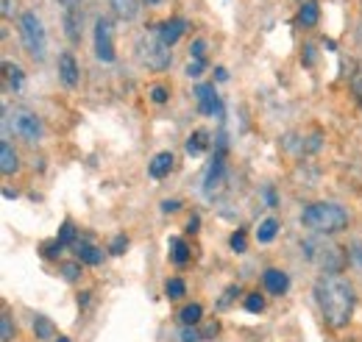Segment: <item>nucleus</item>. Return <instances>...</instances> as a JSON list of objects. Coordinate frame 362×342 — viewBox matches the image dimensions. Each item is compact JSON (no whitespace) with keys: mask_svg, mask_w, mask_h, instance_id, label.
Returning <instances> with one entry per match:
<instances>
[{"mask_svg":"<svg viewBox=\"0 0 362 342\" xmlns=\"http://www.w3.org/2000/svg\"><path fill=\"white\" fill-rule=\"evenodd\" d=\"M204 70H206V61H201V59H192V61H189V67H187V76H189V78H198Z\"/></svg>","mask_w":362,"mask_h":342,"instance_id":"f704fd0d","label":"nucleus"},{"mask_svg":"<svg viewBox=\"0 0 362 342\" xmlns=\"http://www.w3.org/2000/svg\"><path fill=\"white\" fill-rule=\"evenodd\" d=\"M95 56L103 64H112L115 61V37H112V23L106 17H98L95 20Z\"/></svg>","mask_w":362,"mask_h":342,"instance_id":"0eeeda50","label":"nucleus"},{"mask_svg":"<svg viewBox=\"0 0 362 342\" xmlns=\"http://www.w3.org/2000/svg\"><path fill=\"white\" fill-rule=\"evenodd\" d=\"M59 342H70V340H67V337H59Z\"/></svg>","mask_w":362,"mask_h":342,"instance_id":"c03bdc74","label":"nucleus"},{"mask_svg":"<svg viewBox=\"0 0 362 342\" xmlns=\"http://www.w3.org/2000/svg\"><path fill=\"white\" fill-rule=\"evenodd\" d=\"M165 293H168V298L170 300L184 298V295H187V284H184L181 278H170V281H168V287H165Z\"/></svg>","mask_w":362,"mask_h":342,"instance_id":"a878e982","label":"nucleus"},{"mask_svg":"<svg viewBox=\"0 0 362 342\" xmlns=\"http://www.w3.org/2000/svg\"><path fill=\"white\" fill-rule=\"evenodd\" d=\"M73 251H76V256L81 264H92V267H98L100 261H103V251L98 248V245H92L87 240H78L76 245H73Z\"/></svg>","mask_w":362,"mask_h":342,"instance_id":"4468645a","label":"nucleus"},{"mask_svg":"<svg viewBox=\"0 0 362 342\" xmlns=\"http://www.w3.org/2000/svg\"><path fill=\"white\" fill-rule=\"evenodd\" d=\"M14 8H11V0H3V17H11Z\"/></svg>","mask_w":362,"mask_h":342,"instance_id":"a19ab883","label":"nucleus"},{"mask_svg":"<svg viewBox=\"0 0 362 342\" xmlns=\"http://www.w3.org/2000/svg\"><path fill=\"white\" fill-rule=\"evenodd\" d=\"M34 334L40 337V340H50L53 334H56V329H53V323L47 320V317H34Z\"/></svg>","mask_w":362,"mask_h":342,"instance_id":"393cba45","label":"nucleus"},{"mask_svg":"<svg viewBox=\"0 0 362 342\" xmlns=\"http://www.w3.org/2000/svg\"><path fill=\"white\" fill-rule=\"evenodd\" d=\"M20 40H23V47L28 50L31 59L42 61L47 53V34H45V25L42 20L34 14V11H25L20 17Z\"/></svg>","mask_w":362,"mask_h":342,"instance_id":"39448f33","label":"nucleus"},{"mask_svg":"<svg viewBox=\"0 0 362 342\" xmlns=\"http://www.w3.org/2000/svg\"><path fill=\"white\" fill-rule=\"evenodd\" d=\"M78 76H81V70H78L76 56L73 53H62L59 56V78H62V84L73 89V86H78Z\"/></svg>","mask_w":362,"mask_h":342,"instance_id":"9d476101","label":"nucleus"},{"mask_svg":"<svg viewBox=\"0 0 362 342\" xmlns=\"http://www.w3.org/2000/svg\"><path fill=\"white\" fill-rule=\"evenodd\" d=\"M0 340H3V342L14 340V326H11L8 312H3V317H0Z\"/></svg>","mask_w":362,"mask_h":342,"instance_id":"c85d7f7f","label":"nucleus"},{"mask_svg":"<svg viewBox=\"0 0 362 342\" xmlns=\"http://www.w3.org/2000/svg\"><path fill=\"white\" fill-rule=\"evenodd\" d=\"M349 259H351V261H357V264L362 267V245H351V251H349Z\"/></svg>","mask_w":362,"mask_h":342,"instance_id":"58836bf2","label":"nucleus"},{"mask_svg":"<svg viewBox=\"0 0 362 342\" xmlns=\"http://www.w3.org/2000/svg\"><path fill=\"white\" fill-rule=\"evenodd\" d=\"M301 225L313 234H337L349 225V212L340 206V204H310L304 212H301Z\"/></svg>","mask_w":362,"mask_h":342,"instance_id":"f03ea898","label":"nucleus"},{"mask_svg":"<svg viewBox=\"0 0 362 342\" xmlns=\"http://www.w3.org/2000/svg\"><path fill=\"white\" fill-rule=\"evenodd\" d=\"M317 20H320V6H317L315 0H307L301 6V11H298V23L307 25V28H313V25H317Z\"/></svg>","mask_w":362,"mask_h":342,"instance_id":"6ab92c4d","label":"nucleus"},{"mask_svg":"<svg viewBox=\"0 0 362 342\" xmlns=\"http://www.w3.org/2000/svg\"><path fill=\"white\" fill-rule=\"evenodd\" d=\"M109 6L123 23H132L139 17V0H109Z\"/></svg>","mask_w":362,"mask_h":342,"instance_id":"dca6fc26","label":"nucleus"},{"mask_svg":"<svg viewBox=\"0 0 362 342\" xmlns=\"http://www.w3.org/2000/svg\"><path fill=\"white\" fill-rule=\"evenodd\" d=\"M62 251H64V245H62L59 240H50V242H45V245H42V256H45V259H56Z\"/></svg>","mask_w":362,"mask_h":342,"instance_id":"7c9ffc66","label":"nucleus"},{"mask_svg":"<svg viewBox=\"0 0 362 342\" xmlns=\"http://www.w3.org/2000/svg\"><path fill=\"white\" fill-rule=\"evenodd\" d=\"M168 251H170V261L173 264H187L189 261V248H187V242L179 240V237H173L168 242Z\"/></svg>","mask_w":362,"mask_h":342,"instance_id":"412c9836","label":"nucleus"},{"mask_svg":"<svg viewBox=\"0 0 362 342\" xmlns=\"http://www.w3.org/2000/svg\"><path fill=\"white\" fill-rule=\"evenodd\" d=\"M195 98H198V112L212 117L221 114V98L215 92V84H198L195 86Z\"/></svg>","mask_w":362,"mask_h":342,"instance_id":"6e6552de","label":"nucleus"},{"mask_svg":"<svg viewBox=\"0 0 362 342\" xmlns=\"http://www.w3.org/2000/svg\"><path fill=\"white\" fill-rule=\"evenodd\" d=\"M234 295H240V287H228L226 293H223V298H221V303H218V309H228Z\"/></svg>","mask_w":362,"mask_h":342,"instance_id":"c9c22d12","label":"nucleus"},{"mask_svg":"<svg viewBox=\"0 0 362 342\" xmlns=\"http://www.w3.org/2000/svg\"><path fill=\"white\" fill-rule=\"evenodd\" d=\"M228 245H231V251H234V254H245V251H248L245 231H234V234H231V240H228Z\"/></svg>","mask_w":362,"mask_h":342,"instance_id":"cd10ccee","label":"nucleus"},{"mask_svg":"<svg viewBox=\"0 0 362 342\" xmlns=\"http://www.w3.org/2000/svg\"><path fill=\"white\" fill-rule=\"evenodd\" d=\"M215 78H218V81H228V73L223 67H218V70H215Z\"/></svg>","mask_w":362,"mask_h":342,"instance_id":"79ce46f5","label":"nucleus"},{"mask_svg":"<svg viewBox=\"0 0 362 342\" xmlns=\"http://www.w3.org/2000/svg\"><path fill=\"white\" fill-rule=\"evenodd\" d=\"M201 317H204V306H201V303H187V306L179 312L181 326H198Z\"/></svg>","mask_w":362,"mask_h":342,"instance_id":"aec40b11","label":"nucleus"},{"mask_svg":"<svg viewBox=\"0 0 362 342\" xmlns=\"http://www.w3.org/2000/svg\"><path fill=\"white\" fill-rule=\"evenodd\" d=\"M56 240H59L62 245H70V248H73V245L78 242V237H76V225H73L70 220H64L62 228H59V234H56Z\"/></svg>","mask_w":362,"mask_h":342,"instance_id":"b1692460","label":"nucleus"},{"mask_svg":"<svg viewBox=\"0 0 362 342\" xmlns=\"http://www.w3.org/2000/svg\"><path fill=\"white\" fill-rule=\"evenodd\" d=\"M156 31H159V37H162L165 42L173 47V45L184 37V31H187V20H184V17H170V20H162V23L156 25Z\"/></svg>","mask_w":362,"mask_h":342,"instance_id":"1a4fd4ad","label":"nucleus"},{"mask_svg":"<svg viewBox=\"0 0 362 342\" xmlns=\"http://www.w3.org/2000/svg\"><path fill=\"white\" fill-rule=\"evenodd\" d=\"M168 98H170V92H168V86H162V84H156V86H151V100L153 103H168Z\"/></svg>","mask_w":362,"mask_h":342,"instance_id":"2f4dec72","label":"nucleus"},{"mask_svg":"<svg viewBox=\"0 0 362 342\" xmlns=\"http://www.w3.org/2000/svg\"><path fill=\"white\" fill-rule=\"evenodd\" d=\"M59 3H62L64 8H76V6H78V0H59Z\"/></svg>","mask_w":362,"mask_h":342,"instance_id":"37998d69","label":"nucleus"},{"mask_svg":"<svg viewBox=\"0 0 362 342\" xmlns=\"http://www.w3.org/2000/svg\"><path fill=\"white\" fill-rule=\"evenodd\" d=\"M351 89H354V95L360 98V103H362V70H357V76L351 78Z\"/></svg>","mask_w":362,"mask_h":342,"instance_id":"4c0bfd02","label":"nucleus"},{"mask_svg":"<svg viewBox=\"0 0 362 342\" xmlns=\"http://www.w3.org/2000/svg\"><path fill=\"white\" fill-rule=\"evenodd\" d=\"M173 153L170 151H162V153H156L153 159H151V165H148V175L151 178H156V181H162L165 175H170V170H173Z\"/></svg>","mask_w":362,"mask_h":342,"instance_id":"f8f14e48","label":"nucleus"},{"mask_svg":"<svg viewBox=\"0 0 362 342\" xmlns=\"http://www.w3.org/2000/svg\"><path fill=\"white\" fill-rule=\"evenodd\" d=\"M181 342H201V334L192 326H184L181 329Z\"/></svg>","mask_w":362,"mask_h":342,"instance_id":"e433bc0d","label":"nucleus"},{"mask_svg":"<svg viewBox=\"0 0 362 342\" xmlns=\"http://www.w3.org/2000/svg\"><path fill=\"white\" fill-rule=\"evenodd\" d=\"M223 151L212 159V167H209V172H206V181H204V195L206 198H215V192H218V187L223 184Z\"/></svg>","mask_w":362,"mask_h":342,"instance_id":"9b49d317","label":"nucleus"},{"mask_svg":"<svg viewBox=\"0 0 362 342\" xmlns=\"http://www.w3.org/2000/svg\"><path fill=\"white\" fill-rule=\"evenodd\" d=\"M206 139H209V134H206L204 129L192 131V134L187 136V142H184V151H187L189 156H201V153L206 151V145H209Z\"/></svg>","mask_w":362,"mask_h":342,"instance_id":"f3484780","label":"nucleus"},{"mask_svg":"<svg viewBox=\"0 0 362 342\" xmlns=\"http://www.w3.org/2000/svg\"><path fill=\"white\" fill-rule=\"evenodd\" d=\"M262 281H265V290H268L271 295H284V293H287V287H290L287 273H284V270H276V267L265 270Z\"/></svg>","mask_w":362,"mask_h":342,"instance_id":"ddd939ff","label":"nucleus"},{"mask_svg":"<svg viewBox=\"0 0 362 342\" xmlns=\"http://www.w3.org/2000/svg\"><path fill=\"white\" fill-rule=\"evenodd\" d=\"M245 309H248L251 314H259V312L265 309V298H262L259 293H251V295H245Z\"/></svg>","mask_w":362,"mask_h":342,"instance_id":"c756f323","label":"nucleus"},{"mask_svg":"<svg viewBox=\"0 0 362 342\" xmlns=\"http://www.w3.org/2000/svg\"><path fill=\"white\" fill-rule=\"evenodd\" d=\"M179 209H181L179 201H165V204H162V212L165 214H173V212H179Z\"/></svg>","mask_w":362,"mask_h":342,"instance_id":"ea45409f","label":"nucleus"},{"mask_svg":"<svg viewBox=\"0 0 362 342\" xmlns=\"http://www.w3.org/2000/svg\"><path fill=\"white\" fill-rule=\"evenodd\" d=\"M59 273L67 278V281H78L81 278V261H67L59 267Z\"/></svg>","mask_w":362,"mask_h":342,"instance_id":"bb28decb","label":"nucleus"},{"mask_svg":"<svg viewBox=\"0 0 362 342\" xmlns=\"http://www.w3.org/2000/svg\"><path fill=\"white\" fill-rule=\"evenodd\" d=\"M151 3H159V0H151Z\"/></svg>","mask_w":362,"mask_h":342,"instance_id":"a18cd8bd","label":"nucleus"},{"mask_svg":"<svg viewBox=\"0 0 362 342\" xmlns=\"http://www.w3.org/2000/svg\"><path fill=\"white\" fill-rule=\"evenodd\" d=\"M134 53H136V59H139V61H142L148 70H153V73L168 70V67H170V61H173L170 45L159 37V31H156V28L142 31V34L136 37Z\"/></svg>","mask_w":362,"mask_h":342,"instance_id":"7ed1b4c3","label":"nucleus"},{"mask_svg":"<svg viewBox=\"0 0 362 342\" xmlns=\"http://www.w3.org/2000/svg\"><path fill=\"white\" fill-rule=\"evenodd\" d=\"M64 31H67V40L70 42H78L81 40V14H78V8H67L64 11Z\"/></svg>","mask_w":362,"mask_h":342,"instance_id":"a211bd4d","label":"nucleus"},{"mask_svg":"<svg viewBox=\"0 0 362 342\" xmlns=\"http://www.w3.org/2000/svg\"><path fill=\"white\" fill-rule=\"evenodd\" d=\"M126 248H129V240H126V234H117V237L112 240V245H109V254L120 256V254H123Z\"/></svg>","mask_w":362,"mask_h":342,"instance_id":"473e14b6","label":"nucleus"},{"mask_svg":"<svg viewBox=\"0 0 362 342\" xmlns=\"http://www.w3.org/2000/svg\"><path fill=\"white\" fill-rule=\"evenodd\" d=\"M301 251H304V256L310 259L313 264H317L323 273L337 276V273L346 267V254H343L337 245H332V242L307 240V242H301Z\"/></svg>","mask_w":362,"mask_h":342,"instance_id":"20e7f679","label":"nucleus"},{"mask_svg":"<svg viewBox=\"0 0 362 342\" xmlns=\"http://www.w3.org/2000/svg\"><path fill=\"white\" fill-rule=\"evenodd\" d=\"M17 167H20L17 151L11 148L8 139H3V142H0V172H3V175H11V172H17Z\"/></svg>","mask_w":362,"mask_h":342,"instance_id":"2eb2a0df","label":"nucleus"},{"mask_svg":"<svg viewBox=\"0 0 362 342\" xmlns=\"http://www.w3.org/2000/svg\"><path fill=\"white\" fill-rule=\"evenodd\" d=\"M276 234H279V220H276V217L262 220V223H259V228H257V240H259V242H273V240H276Z\"/></svg>","mask_w":362,"mask_h":342,"instance_id":"5701e85b","label":"nucleus"},{"mask_svg":"<svg viewBox=\"0 0 362 342\" xmlns=\"http://www.w3.org/2000/svg\"><path fill=\"white\" fill-rule=\"evenodd\" d=\"M3 73H6V81H8V86H11L14 92H20V89L25 86V73H23L17 64L6 61V64H3Z\"/></svg>","mask_w":362,"mask_h":342,"instance_id":"4be33fe9","label":"nucleus"},{"mask_svg":"<svg viewBox=\"0 0 362 342\" xmlns=\"http://www.w3.org/2000/svg\"><path fill=\"white\" fill-rule=\"evenodd\" d=\"M3 126L11 129L14 131V136H20V139L28 142V145H37V142L42 139V134H45V126H42L40 114L31 112V109H14V112H6V123H3Z\"/></svg>","mask_w":362,"mask_h":342,"instance_id":"423d86ee","label":"nucleus"},{"mask_svg":"<svg viewBox=\"0 0 362 342\" xmlns=\"http://www.w3.org/2000/svg\"><path fill=\"white\" fill-rule=\"evenodd\" d=\"M315 300L320 306V314L323 320L332 326V329H343L349 326L351 314H354V287L340 278V276H332V273H323L315 281Z\"/></svg>","mask_w":362,"mask_h":342,"instance_id":"f257e3e1","label":"nucleus"},{"mask_svg":"<svg viewBox=\"0 0 362 342\" xmlns=\"http://www.w3.org/2000/svg\"><path fill=\"white\" fill-rule=\"evenodd\" d=\"M189 56L206 61V42H204V40H195V42L189 45Z\"/></svg>","mask_w":362,"mask_h":342,"instance_id":"72a5a7b5","label":"nucleus"}]
</instances>
